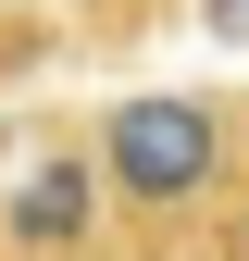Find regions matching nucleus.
<instances>
[{
	"label": "nucleus",
	"instance_id": "nucleus-1",
	"mask_svg": "<svg viewBox=\"0 0 249 261\" xmlns=\"http://www.w3.org/2000/svg\"><path fill=\"white\" fill-rule=\"evenodd\" d=\"M87 162H100V199L137 224V237H187V224L212 212V187H225L249 149H237V100H200V87H137V100L100 112Z\"/></svg>",
	"mask_w": 249,
	"mask_h": 261
},
{
	"label": "nucleus",
	"instance_id": "nucleus-2",
	"mask_svg": "<svg viewBox=\"0 0 249 261\" xmlns=\"http://www.w3.org/2000/svg\"><path fill=\"white\" fill-rule=\"evenodd\" d=\"M100 162H38V174L13 187V212H0V249L13 261H87L100 249Z\"/></svg>",
	"mask_w": 249,
	"mask_h": 261
},
{
	"label": "nucleus",
	"instance_id": "nucleus-3",
	"mask_svg": "<svg viewBox=\"0 0 249 261\" xmlns=\"http://www.w3.org/2000/svg\"><path fill=\"white\" fill-rule=\"evenodd\" d=\"M187 249H200V261H249V162L212 187V212L187 224Z\"/></svg>",
	"mask_w": 249,
	"mask_h": 261
},
{
	"label": "nucleus",
	"instance_id": "nucleus-4",
	"mask_svg": "<svg viewBox=\"0 0 249 261\" xmlns=\"http://www.w3.org/2000/svg\"><path fill=\"white\" fill-rule=\"evenodd\" d=\"M237 149H249V100H237Z\"/></svg>",
	"mask_w": 249,
	"mask_h": 261
},
{
	"label": "nucleus",
	"instance_id": "nucleus-5",
	"mask_svg": "<svg viewBox=\"0 0 249 261\" xmlns=\"http://www.w3.org/2000/svg\"><path fill=\"white\" fill-rule=\"evenodd\" d=\"M0 261H13V249H0Z\"/></svg>",
	"mask_w": 249,
	"mask_h": 261
}]
</instances>
